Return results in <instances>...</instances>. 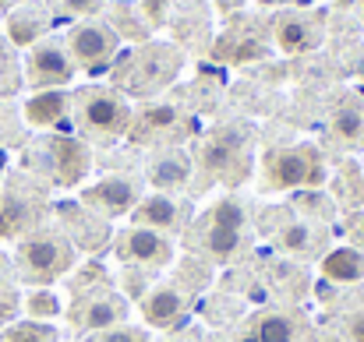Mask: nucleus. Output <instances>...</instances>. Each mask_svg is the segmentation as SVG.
Wrapping results in <instances>:
<instances>
[{
    "instance_id": "nucleus-1",
    "label": "nucleus",
    "mask_w": 364,
    "mask_h": 342,
    "mask_svg": "<svg viewBox=\"0 0 364 342\" xmlns=\"http://www.w3.org/2000/svg\"><path fill=\"white\" fill-rule=\"evenodd\" d=\"M71 265H75V243L60 233H32L18 243L14 254V272L21 275V282L32 286H50L53 279L71 272Z\"/></svg>"
},
{
    "instance_id": "nucleus-2",
    "label": "nucleus",
    "mask_w": 364,
    "mask_h": 342,
    "mask_svg": "<svg viewBox=\"0 0 364 342\" xmlns=\"http://www.w3.org/2000/svg\"><path fill=\"white\" fill-rule=\"evenodd\" d=\"M326 177L322 159L311 145H290L276 148L262 162V187L265 191H301V187H318Z\"/></svg>"
},
{
    "instance_id": "nucleus-3",
    "label": "nucleus",
    "mask_w": 364,
    "mask_h": 342,
    "mask_svg": "<svg viewBox=\"0 0 364 342\" xmlns=\"http://www.w3.org/2000/svg\"><path fill=\"white\" fill-rule=\"evenodd\" d=\"M205 254L220 265L241 258L251 243V229H247V209L237 198H223L216 202V209L209 212V223H205Z\"/></svg>"
},
{
    "instance_id": "nucleus-4",
    "label": "nucleus",
    "mask_w": 364,
    "mask_h": 342,
    "mask_svg": "<svg viewBox=\"0 0 364 342\" xmlns=\"http://www.w3.org/2000/svg\"><path fill=\"white\" fill-rule=\"evenodd\" d=\"M131 106L121 92H110V89H89L78 96V127L96 138V141H114L127 134L131 127Z\"/></svg>"
},
{
    "instance_id": "nucleus-5",
    "label": "nucleus",
    "mask_w": 364,
    "mask_h": 342,
    "mask_svg": "<svg viewBox=\"0 0 364 342\" xmlns=\"http://www.w3.org/2000/svg\"><path fill=\"white\" fill-rule=\"evenodd\" d=\"M68 53L75 60V67H103L117 57V46H121V32L107 21H78L71 32H68Z\"/></svg>"
},
{
    "instance_id": "nucleus-6",
    "label": "nucleus",
    "mask_w": 364,
    "mask_h": 342,
    "mask_svg": "<svg viewBox=\"0 0 364 342\" xmlns=\"http://www.w3.org/2000/svg\"><path fill=\"white\" fill-rule=\"evenodd\" d=\"M28 85L36 89H64L71 78H75V60L68 53L64 43H53V39H39L32 50H28Z\"/></svg>"
},
{
    "instance_id": "nucleus-7",
    "label": "nucleus",
    "mask_w": 364,
    "mask_h": 342,
    "mask_svg": "<svg viewBox=\"0 0 364 342\" xmlns=\"http://www.w3.org/2000/svg\"><path fill=\"white\" fill-rule=\"evenodd\" d=\"M117 250L127 265H138V268H166L177 250H173V240L166 233H156V229L145 226H127L117 236Z\"/></svg>"
},
{
    "instance_id": "nucleus-8",
    "label": "nucleus",
    "mask_w": 364,
    "mask_h": 342,
    "mask_svg": "<svg viewBox=\"0 0 364 342\" xmlns=\"http://www.w3.org/2000/svg\"><path fill=\"white\" fill-rule=\"evenodd\" d=\"M127 318V300L110 293V289H92V293H82V300H75V314L71 321L85 332H107V329H117Z\"/></svg>"
},
{
    "instance_id": "nucleus-9",
    "label": "nucleus",
    "mask_w": 364,
    "mask_h": 342,
    "mask_svg": "<svg viewBox=\"0 0 364 342\" xmlns=\"http://www.w3.org/2000/svg\"><path fill=\"white\" fill-rule=\"evenodd\" d=\"M138 198H141V191H138V184H134L131 177H103L100 184H92V187L82 194L85 209H92V212L103 216V219L131 216V209L138 205Z\"/></svg>"
},
{
    "instance_id": "nucleus-10",
    "label": "nucleus",
    "mask_w": 364,
    "mask_h": 342,
    "mask_svg": "<svg viewBox=\"0 0 364 342\" xmlns=\"http://www.w3.org/2000/svg\"><path fill=\"white\" fill-rule=\"evenodd\" d=\"M177 71V57L173 50H145L131 60V71L124 75V85L134 92H152L159 85H166Z\"/></svg>"
},
{
    "instance_id": "nucleus-11",
    "label": "nucleus",
    "mask_w": 364,
    "mask_h": 342,
    "mask_svg": "<svg viewBox=\"0 0 364 342\" xmlns=\"http://www.w3.org/2000/svg\"><path fill=\"white\" fill-rule=\"evenodd\" d=\"M50 162H53L57 184L71 187V184H78V180L89 173L92 155H89V145H85L82 138L57 134V138H50Z\"/></svg>"
},
{
    "instance_id": "nucleus-12",
    "label": "nucleus",
    "mask_w": 364,
    "mask_h": 342,
    "mask_svg": "<svg viewBox=\"0 0 364 342\" xmlns=\"http://www.w3.org/2000/svg\"><path fill=\"white\" fill-rule=\"evenodd\" d=\"M202 170H209L213 177L237 184L244 177V159H241V138H234L230 131L213 134L202 148Z\"/></svg>"
},
{
    "instance_id": "nucleus-13",
    "label": "nucleus",
    "mask_w": 364,
    "mask_h": 342,
    "mask_svg": "<svg viewBox=\"0 0 364 342\" xmlns=\"http://www.w3.org/2000/svg\"><path fill=\"white\" fill-rule=\"evenodd\" d=\"M131 226H145V229H156V233H177L181 229V202L173 194H145L138 198V205L131 209Z\"/></svg>"
},
{
    "instance_id": "nucleus-14",
    "label": "nucleus",
    "mask_w": 364,
    "mask_h": 342,
    "mask_svg": "<svg viewBox=\"0 0 364 342\" xmlns=\"http://www.w3.org/2000/svg\"><path fill=\"white\" fill-rule=\"evenodd\" d=\"M184 307H188V300H184V293L173 282H156L141 297V314H145V321L152 329H170L184 314Z\"/></svg>"
},
{
    "instance_id": "nucleus-15",
    "label": "nucleus",
    "mask_w": 364,
    "mask_h": 342,
    "mask_svg": "<svg viewBox=\"0 0 364 342\" xmlns=\"http://www.w3.org/2000/svg\"><path fill=\"white\" fill-rule=\"evenodd\" d=\"M279 247L297 258V261H315L322 250H326V233L318 229V223H308V219H290L279 229Z\"/></svg>"
},
{
    "instance_id": "nucleus-16",
    "label": "nucleus",
    "mask_w": 364,
    "mask_h": 342,
    "mask_svg": "<svg viewBox=\"0 0 364 342\" xmlns=\"http://www.w3.org/2000/svg\"><path fill=\"white\" fill-rule=\"evenodd\" d=\"M149 180H152V187L163 191V194L184 191L188 180H191V159H188L184 152H163V155L152 162Z\"/></svg>"
},
{
    "instance_id": "nucleus-17",
    "label": "nucleus",
    "mask_w": 364,
    "mask_h": 342,
    "mask_svg": "<svg viewBox=\"0 0 364 342\" xmlns=\"http://www.w3.org/2000/svg\"><path fill=\"white\" fill-rule=\"evenodd\" d=\"M272 32H276V43L283 53H304L318 43V25L304 14H283Z\"/></svg>"
},
{
    "instance_id": "nucleus-18",
    "label": "nucleus",
    "mask_w": 364,
    "mask_h": 342,
    "mask_svg": "<svg viewBox=\"0 0 364 342\" xmlns=\"http://www.w3.org/2000/svg\"><path fill=\"white\" fill-rule=\"evenodd\" d=\"M68 110H71V96L64 89H43L25 103V120L32 127H53L68 116Z\"/></svg>"
},
{
    "instance_id": "nucleus-19",
    "label": "nucleus",
    "mask_w": 364,
    "mask_h": 342,
    "mask_svg": "<svg viewBox=\"0 0 364 342\" xmlns=\"http://www.w3.org/2000/svg\"><path fill=\"white\" fill-rule=\"evenodd\" d=\"M322 275L329 282L350 286V282H364V254L358 247H333L322 254Z\"/></svg>"
},
{
    "instance_id": "nucleus-20",
    "label": "nucleus",
    "mask_w": 364,
    "mask_h": 342,
    "mask_svg": "<svg viewBox=\"0 0 364 342\" xmlns=\"http://www.w3.org/2000/svg\"><path fill=\"white\" fill-rule=\"evenodd\" d=\"M181 123V114H177V106H170V103H152V106H145L138 116H131V138L138 134V141H152V138H159V134H166V131H173Z\"/></svg>"
},
{
    "instance_id": "nucleus-21",
    "label": "nucleus",
    "mask_w": 364,
    "mask_h": 342,
    "mask_svg": "<svg viewBox=\"0 0 364 342\" xmlns=\"http://www.w3.org/2000/svg\"><path fill=\"white\" fill-rule=\"evenodd\" d=\"M64 216L71 219L68 229L75 233L71 243H78V250H100V247L110 240V223H107L103 216H96L92 209H89V212H75V209H68Z\"/></svg>"
},
{
    "instance_id": "nucleus-22",
    "label": "nucleus",
    "mask_w": 364,
    "mask_h": 342,
    "mask_svg": "<svg viewBox=\"0 0 364 342\" xmlns=\"http://www.w3.org/2000/svg\"><path fill=\"white\" fill-rule=\"evenodd\" d=\"M258 342H297V321L287 311H262L251 325Z\"/></svg>"
},
{
    "instance_id": "nucleus-23",
    "label": "nucleus",
    "mask_w": 364,
    "mask_h": 342,
    "mask_svg": "<svg viewBox=\"0 0 364 342\" xmlns=\"http://www.w3.org/2000/svg\"><path fill=\"white\" fill-rule=\"evenodd\" d=\"M43 28H46V21H43V14L36 7H21V11H14L7 18V32H11V39L18 46H36Z\"/></svg>"
},
{
    "instance_id": "nucleus-24",
    "label": "nucleus",
    "mask_w": 364,
    "mask_h": 342,
    "mask_svg": "<svg viewBox=\"0 0 364 342\" xmlns=\"http://www.w3.org/2000/svg\"><path fill=\"white\" fill-rule=\"evenodd\" d=\"M294 209L301 212L297 219H308V223H326V219H333V212H336V205L329 202V194L318 191V187H301V191L294 194Z\"/></svg>"
},
{
    "instance_id": "nucleus-25",
    "label": "nucleus",
    "mask_w": 364,
    "mask_h": 342,
    "mask_svg": "<svg viewBox=\"0 0 364 342\" xmlns=\"http://www.w3.org/2000/svg\"><path fill=\"white\" fill-rule=\"evenodd\" d=\"M333 134L347 145L361 141L364 138V106L358 103H343L336 114H333Z\"/></svg>"
},
{
    "instance_id": "nucleus-26",
    "label": "nucleus",
    "mask_w": 364,
    "mask_h": 342,
    "mask_svg": "<svg viewBox=\"0 0 364 342\" xmlns=\"http://www.w3.org/2000/svg\"><path fill=\"white\" fill-rule=\"evenodd\" d=\"M28 226H36V212L25 202L7 198L4 209H0V236H21Z\"/></svg>"
},
{
    "instance_id": "nucleus-27",
    "label": "nucleus",
    "mask_w": 364,
    "mask_h": 342,
    "mask_svg": "<svg viewBox=\"0 0 364 342\" xmlns=\"http://www.w3.org/2000/svg\"><path fill=\"white\" fill-rule=\"evenodd\" d=\"M25 314H28V321H53L60 314V300L46 286H39L25 297Z\"/></svg>"
},
{
    "instance_id": "nucleus-28",
    "label": "nucleus",
    "mask_w": 364,
    "mask_h": 342,
    "mask_svg": "<svg viewBox=\"0 0 364 342\" xmlns=\"http://www.w3.org/2000/svg\"><path fill=\"white\" fill-rule=\"evenodd\" d=\"M0 339L4 342H57V332L46 321H14Z\"/></svg>"
},
{
    "instance_id": "nucleus-29",
    "label": "nucleus",
    "mask_w": 364,
    "mask_h": 342,
    "mask_svg": "<svg viewBox=\"0 0 364 342\" xmlns=\"http://www.w3.org/2000/svg\"><path fill=\"white\" fill-rule=\"evenodd\" d=\"M92 342H149V332L145 329H131V325H117V329L96 332Z\"/></svg>"
},
{
    "instance_id": "nucleus-30",
    "label": "nucleus",
    "mask_w": 364,
    "mask_h": 342,
    "mask_svg": "<svg viewBox=\"0 0 364 342\" xmlns=\"http://www.w3.org/2000/svg\"><path fill=\"white\" fill-rule=\"evenodd\" d=\"M57 7L64 14H75V18H89L103 7V0H57Z\"/></svg>"
},
{
    "instance_id": "nucleus-31",
    "label": "nucleus",
    "mask_w": 364,
    "mask_h": 342,
    "mask_svg": "<svg viewBox=\"0 0 364 342\" xmlns=\"http://www.w3.org/2000/svg\"><path fill=\"white\" fill-rule=\"evenodd\" d=\"M14 311H21V300H18V289L14 286H4L0 289V321L14 318Z\"/></svg>"
},
{
    "instance_id": "nucleus-32",
    "label": "nucleus",
    "mask_w": 364,
    "mask_h": 342,
    "mask_svg": "<svg viewBox=\"0 0 364 342\" xmlns=\"http://www.w3.org/2000/svg\"><path fill=\"white\" fill-rule=\"evenodd\" d=\"M347 336H350V342H364V311L347 321Z\"/></svg>"
},
{
    "instance_id": "nucleus-33",
    "label": "nucleus",
    "mask_w": 364,
    "mask_h": 342,
    "mask_svg": "<svg viewBox=\"0 0 364 342\" xmlns=\"http://www.w3.org/2000/svg\"><path fill=\"white\" fill-rule=\"evenodd\" d=\"M11 279H14V261L7 254H0V289L11 286Z\"/></svg>"
},
{
    "instance_id": "nucleus-34",
    "label": "nucleus",
    "mask_w": 364,
    "mask_h": 342,
    "mask_svg": "<svg viewBox=\"0 0 364 342\" xmlns=\"http://www.w3.org/2000/svg\"><path fill=\"white\" fill-rule=\"evenodd\" d=\"M354 236H358V250L364 254V212L354 219Z\"/></svg>"
},
{
    "instance_id": "nucleus-35",
    "label": "nucleus",
    "mask_w": 364,
    "mask_h": 342,
    "mask_svg": "<svg viewBox=\"0 0 364 342\" xmlns=\"http://www.w3.org/2000/svg\"><path fill=\"white\" fill-rule=\"evenodd\" d=\"M234 342H258V339H255V336H251V332H244L241 339H234Z\"/></svg>"
},
{
    "instance_id": "nucleus-36",
    "label": "nucleus",
    "mask_w": 364,
    "mask_h": 342,
    "mask_svg": "<svg viewBox=\"0 0 364 342\" xmlns=\"http://www.w3.org/2000/svg\"><path fill=\"white\" fill-rule=\"evenodd\" d=\"M11 4H21V0H0V7H11Z\"/></svg>"
},
{
    "instance_id": "nucleus-37",
    "label": "nucleus",
    "mask_w": 364,
    "mask_h": 342,
    "mask_svg": "<svg viewBox=\"0 0 364 342\" xmlns=\"http://www.w3.org/2000/svg\"><path fill=\"white\" fill-rule=\"evenodd\" d=\"M358 71H361V75H364V57H361V60H358Z\"/></svg>"
},
{
    "instance_id": "nucleus-38",
    "label": "nucleus",
    "mask_w": 364,
    "mask_h": 342,
    "mask_svg": "<svg viewBox=\"0 0 364 342\" xmlns=\"http://www.w3.org/2000/svg\"><path fill=\"white\" fill-rule=\"evenodd\" d=\"M326 342H347V339H326Z\"/></svg>"
},
{
    "instance_id": "nucleus-39",
    "label": "nucleus",
    "mask_w": 364,
    "mask_h": 342,
    "mask_svg": "<svg viewBox=\"0 0 364 342\" xmlns=\"http://www.w3.org/2000/svg\"><path fill=\"white\" fill-rule=\"evenodd\" d=\"M358 4H361V11H364V0H358Z\"/></svg>"
},
{
    "instance_id": "nucleus-40",
    "label": "nucleus",
    "mask_w": 364,
    "mask_h": 342,
    "mask_svg": "<svg viewBox=\"0 0 364 342\" xmlns=\"http://www.w3.org/2000/svg\"><path fill=\"white\" fill-rule=\"evenodd\" d=\"M0 342H4V339H0Z\"/></svg>"
}]
</instances>
